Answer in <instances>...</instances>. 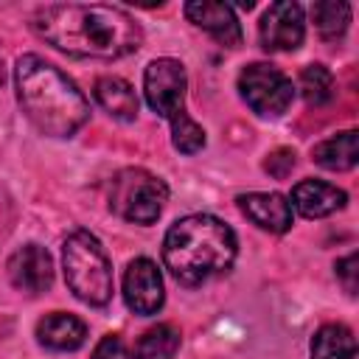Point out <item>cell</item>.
Masks as SVG:
<instances>
[{"mask_svg": "<svg viewBox=\"0 0 359 359\" xmlns=\"http://www.w3.org/2000/svg\"><path fill=\"white\" fill-rule=\"evenodd\" d=\"M185 17L208 31L213 39H219L227 48H236L241 42V25L238 17L233 11V6L227 3H216V0H196V3H185Z\"/></svg>", "mask_w": 359, "mask_h": 359, "instance_id": "cell-11", "label": "cell"}, {"mask_svg": "<svg viewBox=\"0 0 359 359\" xmlns=\"http://www.w3.org/2000/svg\"><path fill=\"white\" fill-rule=\"evenodd\" d=\"M14 87L25 118L48 137H73L90 121V104L76 81L36 53L17 59Z\"/></svg>", "mask_w": 359, "mask_h": 359, "instance_id": "cell-2", "label": "cell"}, {"mask_svg": "<svg viewBox=\"0 0 359 359\" xmlns=\"http://www.w3.org/2000/svg\"><path fill=\"white\" fill-rule=\"evenodd\" d=\"M95 101L118 121H135L137 115V95L126 79L118 76H101L93 87Z\"/></svg>", "mask_w": 359, "mask_h": 359, "instance_id": "cell-15", "label": "cell"}, {"mask_svg": "<svg viewBox=\"0 0 359 359\" xmlns=\"http://www.w3.org/2000/svg\"><path fill=\"white\" fill-rule=\"evenodd\" d=\"M36 339L50 351H76L87 339V325L67 311H50L36 323Z\"/></svg>", "mask_w": 359, "mask_h": 359, "instance_id": "cell-14", "label": "cell"}, {"mask_svg": "<svg viewBox=\"0 0 359 359\" xmlns=\"http://www.w3.org/2000/svg\"><path fill=\"white\" fill-rule=\"evenodd\" d=\"M238 208L241 213L258 224L261 230H269V233H286L292 227V202L283 196V194H275V191H252V194H241L238 199Z\"/></svg>", "mask_w": 359, "mask_h": 359, "instance_id": "cell-12", "label": "cell"}, {"mask_svg": "<svg viewBox=\"0 0 359 359\" xmlns=\"http://www.w3.org/2000/svg\"><path fill=\"white\" fill-rule=\"evenodd\" d=\"M356 356V339L353 331L342 323H328L317 328L311 337V359H353Z\"/></svg>", "mask_w": 359, "mask_h": 359, "instance_id": "cell-17", "label": "cell"}, {"mask_svg": "<svg viewBox=\"0 0 359 359\" xmlns=\"http://www.w3.org/2000/svg\"><path fill=\"white\" fill-rule=\"evenodd\" d=\"M31 28L56 50L79 59H121L135 53L143 42V31L135 17L118 6L101 3L42 6L34 11Z\"/></svg>", "mask_w": 359, "mask_h": 359, "instance_id": "cell-1", "label": "cell"}, {"mask_svg": "<svg viewBox=\"0 0 359 359\" xmlns=\"http://www.w3.org/2000/svg\"><path fill=\"white\" fill-rule=\"evenodd\" d=\"M6 81V70H3V62H0V84Z\"/></svg>", "mask_w": 359, "mask_h": 359, "instance_id": "cell-25", "label": "cell"}, {"mask_svg": "<svg viewBox=\"0 0 359 359\" xmlns=\"http://www.w3.org/2000/svg\"><path fill=\"white\" fill-rule=\"evenodd\" d=\"M314 163L328 168V171H348L359 160V146H356V129H345L323 143L314 146L311 151Z\"/></svg>", "mask_w": 359, "mask_h": 359, "instance_id": "cell-16", "label": "cell"}, {"mask_svg": "<svg viewBox=\"0 0 359 359\" xmlns=\"http://www.w3.org/2000/svg\"><path fill=\"white\" fill-rule=\"evenodd\" d=\"M93 359H129L126 342L121 339V334H104L93 351Z\"/></svg>", "mask_w": 359, "mask_h": 359, "instance_id": "cell-23", "label": "cell"}, {"mask_svg": "<svg viewBox=\"0 0 359 359\" xmlns=\"http://www.w3.org/2000/svg\"><path fill=\"white\" fill-rule=\"evenodd\" d=\"M264 168H266L275 180H283V177L294 168V151H292V149H275L272 154H266Z\"/></svg>", "mask_w": 359, "mask_h": 359, "instance_id": "cell-22", "label": "cell"}, {"mask_svg": "<svg viewBox=\"0 0 359 359\" xmlns=\"http://www.w3.org/2000/svg\"><path fill=\"white\" fill-rule=\"evenodd\" d=\"M311 14H314V25H317L323 39H339L348 31V22H351V6L348 3L323 0V3H314Z\"/></svg>", "mask_w": 359, "mask_h": 359, "instance_id": "cell-19", "label": "cell"}, {"mask_svg": "<svg viewBox=\"0 0 359 359\" xmlns=\"http://www.w3.org/2000/svg\"><path fill=\"white\" fill-rule=\"evenodd\" d=\"M65 280L70 292L87 306H107L112 300V264L101 241L90 230H73L62 244Z\"/></svg>", "mask_w": 359, "mask_h": 359, "instance_id": "cell-4", "label": "cell"}, {"mask_svg": "<svg viewBox=\"0 0 359 359\" xmlns=\"http://www.w3.org/2000/svg\"><path fill=\"white\" fill-rule=\"evenodd\" d=\"M171 140H174V149L182 151V154H196L205 149V129L188 118V112H177L171 118Z\"/></svg>", "mask_w": 359, "mask_h": 359, "instance_id": "cell-21", "label": "cell"}, {"mask_svg": "<svg viewBox=\"0 0 359 359\" xmlns=\"http://www.w3.org/2000/svg\"><path fill=\"white\" fill-rule=\"evenodd\" d=\"M337 278H339V283L345 286L348 294H356V278H359V255L356 252L337 261Z\"/></svg>", "mask_w": 359, "mask_h": 359, "instance_id": "cell-24", "label": "cell"}, {"mask_svg": "<svg viewBox=\"0 0 359 359\" xmlns=\"http://www.w3.org/2000/svg\"><path fill=\"white\" fill-rule=\"evenodd\" d=\"M258 36H261V45L266 50H294V48H300V42L306 36L303 8L292 0L272 3L264 11L261 22H258Z\"/></svg>", "mask_w": 359, "mask_h": 359, "instance_id": "cell-8", "label": "cell"}, {"mask_svg": "<svg viewBox=\"0 0 359 359\" xmlns=\"http://www.w3.org/2000/svg\"><path fill=\"white\" fill-rule=\"evenodd\" d=\"M185 87H188V76H185L182 62L168 59V56L149 62L143 73V93H146L149 107L157 115L171 121L177 112H182Z\"/></svg>", "mask_w": 359, "mask_h": 359, "instance_id": "cell-7", "label": "cell"}, {"mask_svg": "<svg viewBox=\"0 0 359 359\" xmlns=\"http://www.w3.org/2000/svg\"><path fill=\"white\" fill-rule=\"evenodd\" d=\"M168 202V185L146 168H123L109 182V208L132 224H154Z\"/></svg>", "mask_w": 359, "mask_h": 359, "instance_id": "cell-5", "label": "cell"}, {"mask_svg": "<svg viewBox=\"0 0 359 359\" xmlns=\"http://www.w3.org/2000/svg\"><path fill=\"white\" fill-rule=\"evenodd\" d=\"M177 351H180V331L168 323H160L137 339L135 359H174Z\"/></svg>", "mask_w": 359, "mask_h": 359, "instance_id": "cell-18", "label": "cell"}, {"mask_svg": "<svg viewBox=\"0 0 359 359\" xmlns=\"http://www.w3.org/2000/svg\"><path fill=\"white\" fill-rule=\"evenodd\" d=\"M238 93L261 118H280L294 98L292 79L266 62H252L238 73Z\"/></svg>", "mask_w": 359, "mask_h": 359, "instance_id": "cell-6", "label": "cell"}, {"mask_svg": "<svg viewBox=\"0 0 359 359\" xmlns=\"http://www.w3.org/2000/svg\"><path fill=\"white\" fill-rule=\"evenodd\" d=\"M123 300L135 314H143V317L160 311L165 300V289H163V275L154 261L149 258L129 261L123 272Z\"/></svg>", "mask_w": 359, "mask_h": 359, "instance_id": "cell-9", "label": "cell"}, {"mask_svg": "<svg viewBox=\"0 0 359 359\" xmlns=\"http://www.w3.org/2000/svg\"><path fill=\"white\" fill-rule=\"evenodd\" d=\"M236 252V233L230 224L210 213H191L177 219L163 238L165 269L185 286H199L224 275L233 266Z\"/></svg>", "mask_w": 359, "mask_h": 359, "instance_id": "cell-3", "label": "cell"}, {"mask_svg": "<svg viewBox=\"0 0 359 359\" xmlns=\"http://www.w3.org/2000/svg\"><path fill=\"white\" fill-rule=\"evenodd\" d=\"M8 280L25 294H39L53 283V258L39 244H22L8 258Z\"/></svg>", "mask_w": 359, "mask_h": 359, "instance_id": "cell-10", "label": "cell"}, {"mask_svg": "<svg viewBox=\"0 0 359 359\" xmlns=\"http://www.w3.org/2000/svg\"><path fill=\"white\" fill-rule=\"evenodd\" d=\"M300 95L311 107H323L334 98V76L325 65H306L300 73Z\"/></svg>", "mask_w": 359, "mask_h": 359, "instance_id": "cell-20", "label": "cell"}, {"mask_svg": "<svg viewBox=\"0 0 359 359\" xmlns=\"http://www.w3.org/2000/svg\"><path fill=\"white\" fill-rule=\"evenodd\" d=\"M348 194L323 180H303L292 188V208L306 219H323L345 208Z\"/></svg>", "mask_w": 359, "mask_h": 359, "instance_id": "cell-13", "label": "cell"}]
</instances>
